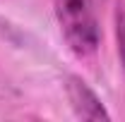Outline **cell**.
Wrapping results in <instances>:
<instances>
[{
    "instance_id": "cell-1",
    "label": "cell",
    "mask_w": 125,
    "mask_h": 122,
    "mask_svg": "<svg viewBox=\"0 0 125 122\" xmlns=\"http://www.w3.org/2000/svg\"><path fill=\"white\" fill-rule=\"evenodd\" d=\"M60 29L70 48L87 58L99 48V22L92 0H53Z\"/></svg>"
},
{
    "instance_id": "cell-3",
    "label": "cell",
    "mask_w": 125,
    "mask_h": 122,
    "mask_svg": "<svg viewBox=\"0 0 125 122\" xmlns=\"http://www.w3.org/2000/svg\"><path fill=\"white\" fill-rule=\"evenodd\" d=\"M115 41H118V55L125 67V10H118L115 15Z\"/></svg>"
},
{
    "instance_id": "cell-2",
    "label": "cell",
    "mask_w": 125,
    "mask_h": 122,
    "mask_svg": "<svg viewBox=\"0 0 125 122\" xmlns=\"http://www.w3.org/2000/svg\"><path fill=\"white\" fill-rule=\"evenodd\" d=\"M65 91H67V101H70L77 117H82V120H111V113L106 110L104 101L82 77H75V74L67 77Z\"/></svg>"
}]
</instances>
